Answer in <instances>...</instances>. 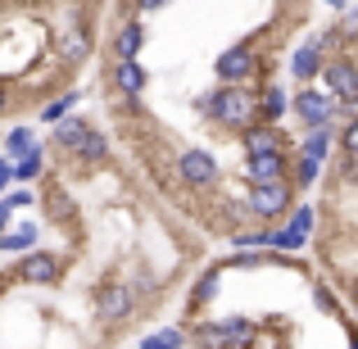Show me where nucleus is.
Listing matches in <instances>:
<instances>
[{"label": "nucleus", "mask_w": 358, "mask_h": 349, "mask_svg": "<svg viewBox=\"0 0 358 349\" xmlns=\"http://www.w3.org/2000/svg\"><path fill=\"white\" fill-rule=\"evenodd\" d=\"M5 191H9V159L0 155V195H5Z\"/></svg>", "instance_id": "obj_32"}, {"label": "nucleus", "mask_w": 358, "mask_h": 349, "mask_svg": "<svg viewBox=\"0 0 358 349\" xmlns=\"http://www.w3.org/2000/svg\"><path fill=\"white\" fill-rule=\"evenodd\" d=\"M87 127H91L87 118H73V114H69V118H59V122H55V145L73 155V145H78V141L87 136Z\"/></svg>", "instance_id": "obj_23"}, {"label": "nucleus", "mask_w": 358, "mask_h": 349, "mask_svg": "<svg viewBox=\"0 0 358 349\" xmlns=\"http://www.w3.org/2000/svg\"><path fill=\"white\" fill-rule=\"evenodd\" d=\"M73 159H78V164H87V168L105 164V159H109V136L100 127H87V136L73 145Z\"/></svg>", "instance_id": "obj_21"}, {"label": "nucleus", "mask_w": 358, "mask_h": 349, "mask_svg": "<svg viewBox=\"0 0 358 349\" xmlns=\"http://www.w3.org/2000/svg\"><path fill=\"white\" fill-rule=\"evenodd\" d=\"M36 241H41L36 222H9L0 232V254H27V250H36Z\"/></svg>", "instance_id": "obj_19"}, {"label": "nucleus", "mask_w": 358, "mask_h": 349, "mask_svg": "<svg viewBox=\"0 0 358 349\" xmlns=\"http://www.w3.org/2000/svg\"><path fill=\"white\" fill-rule=\"evenodd\" d=\"M41 173H45V145H41V141H36L27 155H18L14 164H9V182H18V186H32Z\"/></svg>", "instance_id": "obj_20"}, {"label": "nucleus", "mask_w": 358, "mask_h": 349, "mask_svg": "<svg viewBox=\"0 0 358 349\" xmlns=\"http://www.w3.org/2000/svg\"><path fill=\"white\" fill-rule=\"evenodd\" d=\"M313 304L322 308V313H331V318H341V313H345V304L336 299V290L327 286V281H317V286H313Z\"/></svg>", "instance_id": "obj_27"}, {"label": "nucleus", "mask_w": 358, "mask_h": 349, "mask_svg": "<svg viewBox=\"0 0 358 349\" xmlns=\"http://www.w3.org/2000/svg\"><path fill=\"white\" fill-rule=\"evenodd\" d=\"M145 23L141 18H127V23L114 32V41H109V50H114V59H141V50H145Z\"/></svg>", "instance_id": "obj_17"}, {"label": "nucleus", "mask_w": 358, "mask_h": 349, "mask_svg": "<svg viewBox=\"0 0 358 349\" xmlns=\"http://www.w3.org/2000/svg\"><path fill=\"white\" fill-rule=\"evenodd\" d=\"M195 109L209 114L222 131H236V136H241V131L254 122V87H250V82H245V87H218L213 96L195 100Z\"/></svg>", "instance_id": "obj_1"}, {"label": "nucleus", "mask_w": 358, "mask_h": 349, "mask_svg": "<svg viewBox=\"0 0 358 349\" xmlns=\"http://www.w3.org/2000/svg\"><path fill=\"white\" fill-rule=\"evenodd\" d=\"M290 209H295V186L290 182H268V186H250L245 191V213L254 222H263V227L281 222Z\"/></svg>", "instance_id": "obj_3"}, {"label": "nucleus", "mask_w": 358, "mask_h": 349, "mask_svg": "<svg viewBox=\"0 0 358 349\" xmlns=\"http://www.w3.org/2000/svg\"><path fill=\"white\" fill-rule=\"evenodd\" d=\"M78 100H82V91H59L55 100H45V105H41V122H59V118H69L73 109H78Z\"/></svg>", "instance_id": "obj_25"}, {"label": "nucleus", "mask_w": 358, "mask_h": 349, "mask_svg": "<svg viewBox=\"0 0 358 349\" xmlns=\"http://www.w3.org/2000/svg\"><path fill=\"white\" fill-rule=\"evenodd\" d=\"M136 308H141V299H136V290H131V281H100L96 286V318L105 327L131 322Z\"/></svg>", "instance_id": "obj_5"}, {"label": "nucleus", "mask_w": 358, "mask_h": 349, "mask_svg": "<svg viewBox=\"0 0 358 349\" xmlns=\"http://www.w3.org/2000/svg\"><path fill=\"white\" fill-rule=\"evenodd\" d=\"M173 168H177V177H182V182L191 186V191H209V186H218V177H222L218 159H213L209 150H200V145H186V150H177Z\"/></svg>", "instance_id": "obj_8"}, {"label": "nucleus", "mask_w": 358, "mask_h": 349, "mask_svg": "<svg viewBox=\"0 0 358 349\" xmlns=\"http://www.w3.org/2000/svg\"><path fill=\"white\" fill-rule=\"evenodd\" d=\"M308 236H313V209H308V204H295V209L286 213L281 227H263V250H272V254H299L308 245Z\"/></svg>", "instance_id": "obj_4"}, {"label": "nucleus", "mask_w": 358, "mask_h": 349, "mask_svg": "<svg viewBox=\"0 0 358 349\" xmlns=\"http://www.w3.org/2000/svg\"><path fill=\"white\" fill-rule=\"evenodd\" d=\"M191 341H186V327H164V332H150L145 341H141V349H186Z\"/></svg>", "instance_id": "obj_26"}, {"label": "nucleus", "mask_w": 358, "mask_h": 349, "mask_svg": "<svg viewBox=\"0 0 358 349\" xmlns=\"http://www.w3.org/2000/svg\"><path fill=\"white\" fill-rule=\"evenodd\" d=\"M286 168H290V155H245L241 177L245 186H268V182H286Z\"/></svg>", "instance_id": "obj_12"}, {"label": "nucleus", "mask_w": 358, "mask_h": 349, "mask_svg": "<svg viewBox=\"0 0 358 349\" xmlns=\"http://www.w3.org/2000/svg\"><path fill=\"white\" fill-rule=\"evenodd\" d=\"M317 78H322V91L336 105H358V64H354V55H327Z\"/></svg>", "instance_id": "obj_7"}, {"label": "nucleus", "mask_w": 358, "mask_h": 349, "mask_svg": "<svg viewBox=\"0 0 358 349\" xmlns=\"http://www.w3.org/2000/svg\"><path fill=\"white\" fill-rule=\"evenodd\" d=\"M168 0H131V9H136V14H155V9H164Z\"/></svg>", "instance_id": "obj_29"}, {"label": "nucleus", "mask_w": 358, "mask_h": 349, "mask_svg": "<svg viewBox=\"0 0 358 349\" xmlns=\"http://www.w3.org/2000/svg\"><path fill=\"white\" fill-rule=\"evenodd\" d=\"M327 32H313L304 45H299L295 55H290V73H295V82L299 87H308V82H317V73H322V64H327Z\"/></svg>", "instance_id": "obj_11"}, {"label": "nucleus", "mask_w": 358, "mask_h": 349, "mask_svg": "<svg viewBox=\"0 0 358 349\" xmlns=\"http://www.w3.org/2000/svg\"><path fill=\"white\" fill-rule=\"evenodd\" d=\"M331 150H336V127H308L304 141L295 145V155L313 159V164H327V159H331Z\"/></svg>", "instance_id": "obj_18"}, {"label": "nucleus", "mask_w": 358, "mask_h": 349, "mask_svg": "<svg viewBox=\"0 0 358 349\" xmlns=\"http://www.w3.org/2000/svg\"><path fill=\"white\" fill-rule=\"evenodd\" d=\"M322 5H331V9H350V0H322Z\"/></svg>", "instance_id": "obj_33"}, {"label": "nucleus", "mask_w": 358, "mask_h": 349, "mask_svg": "<svg viewBox=\"0 0 358 349\" xmlns=\"http://www.w3.org/2000/svg\"><path fill=\"white\" fill-rule=\"evenodd\" d=\"M14 277L23 281V286H55V281L64 277V254H55V250H27L23 259H18Z\"/></svg>", "instance_id": "obj_9"}, {"label": "nucleus", "mask_w": 358, "mask_h": 349, "mask_svg": "<svg viewBox=\"0 0 358 349\" xmlns=\"http://www.w3.org/2000/svg\"><path fill=\"white\" fill-rule=\"evenodd\" d=\"M91 45H96V36H91V23L87 18H73V27L59 36V45H55V55H59V64H69V69H78L82 59L91 55Z\"/></svg>", "instance_id": "obj_14"}, {"label": "nucleus", "mask_w": 358, "mask_h": 349, "mask_svg": "<svg viewBox=\"0 0 358 349\" xmlns=\"http://www.w3.org/2000/svg\"><path fill=\"white\" fill-rule=\"evenodd\" d=\"M290 100H286V87H277V82H263V87H254V122H268V127H277L281 118H286Z\"/></svg>", "instance_id": "obj_15"}, {"label": "nucleus", "mask_w": 358, "mask_h": 349, "mask_svg": "<svg viewBox=\"0 0 358 349\" xmlns=\"http://www.w3.org/2000/svg\"><path fill=\"white\" fill-rule=\"evenodd\" d=\"M218 286H222V268H209V272H200V281H195L191 299H186V313H191V318H200V308L209 304L213 295H218Z\"/></svg>", "instance_id": "obj_22"}, {"label": "nucleus", "mask_w": 358, "mask_h": 349, "mask_svg": "<svg viewBox=\"0 0 358 349\" xmlns=\"http://www.w3.org/2000/svg\"><path fill=\"white\" fill-rule=\"evenodd\" d=\"M32 145H36V131H32V127H9V131H5V145H0V155L14 164V159L27 155Z\"/></svg>", "instance_id": "obj_24"}, {"label": "nucleus", "mask_w": 358, "mask_h": 349, "mask_svg": "<svg viewBox=\"0 0 358 349\" xmlns=\"http://www.w3.org/2000/svg\"><path fill=\"white\" fill-rule=\"evenodd\" d=\"M213 73H218L222 87H245V82L259 78V55L250 45H231V50H222L213 59Z\"/></svg>", "instance_id": "obj_10"}, {"label": "nucleus", "mask_w": 358, "mask_h": 349, "mask_svg": "<svg viewBox=\"0 0 358 349\" xmlns=\"http://www.w3.org/2000/svg\"><path fill=\"white\" fill-rule=\"evenodd\" d=\"M241 145H245V155H290L281 127H268V122H250L241 131Z\"/></svg>", "instance_id": "obj_16"}, {"label": "nucleus", "mask_w": 358, "mask_h": 349, "mask_svg": "<svg viewBox=\"0 0 358 349\" xmlns=\"http://www.w3.org/2000/svg\"><path fill=\"white\" fill-rule=\"evenodd\" d=\"M9 109H14V96H9V87H5V82H0V118H5Z\"/></svg>", "instance_id": "obj_31"}, {"label": "nucleus", "mask_w": 358, "mask_h": 349, "mask_svg": "<svg viewBox=\"0 0 358 349\" xmlns=\"http://www.w3.org/2000/svg\"><path fill=\"white\" fill-rule=\"evenodd\" d=\"M9 222H14V204H9V200H5V195H0V232H5V227H9Z\"/></svg>", "instance_id": "obj_30"}, {"label": "nucleus", "mask_w": 358, "mask_h": 349, "mask_svg": "<svg viewBox=\"0 0 358 349\" xmlns=\"http://www.w3.org/2000/svg\"><path fill=\"white\" fill-rule=\"evenodd\" d=\"M186 341H195L200 349H254L259 327L250 318H222V322H195L186 332Z\"/></svg>", "instance_id": "obj_2"}, {"label": "nucleus", "mask_w": 358, "mask_h": 349, "mask_svg": "<svg viewBox=\"0 0 358 349\" xmlns=\"http://www.w3.org/2000/svg\"><path fill=\"white\" fill-rule=\"evenodd\" d=\"M5 200L14 204V209H27V204H32L36 195H32V186H18V191H5Z\"/></svg>", "instance_id": "obj_28"}, {"label": "nucleus", "mask_w": 358, "mask_h": 349, "mask_svg": "<svg viewBox=\"0 0 358 349\" xmlns=\"http://www.w3.org/2000/svg\"><path fill=\"white\" fill-rule=\"evenodd\" d=\"M336 109H341V105H336L317 82H308V87H299L295 96H290V114L304 122V127H336V122H341Z\"/></svg>", "instance_id": "obj_6"}, {"label": "nucleus", "mask_w": 358, "mask_h": 349, "mask_svg": "<svg viewBox=\"0 0 358 349\" xmlns=\"http://www.w3.org/2000/svg\"><path fill=\"white\" fill-rule=\"evenodd\" d=\"M109 87H114L122 100H141V91L150 87L145 64H141V59H114V69H109Z\"/></svg>", "instance_id": "obj_13"}]
</instances>
